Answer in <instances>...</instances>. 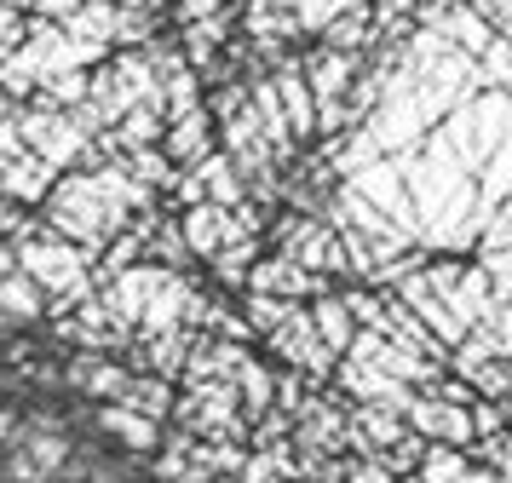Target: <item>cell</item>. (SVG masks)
I'll list each match as a JSON object with an SVG mask.
<instances>
[{
	"label": "cell",
	"mask_w": 512,
	"mask_h": 483,
	"mask_svg": "<svg viewBox=\"0 0 512 483\" xmlns=\"http://www.w3.org/2000/svg\"><path fill=\"white\" fill-rule=\"evenodd\" d=\"M81 6H87V0H29V18H41V23H70Z\"/></svg>",
	"instance_id": "cell-13"
},
{
	"label": "cell",
	"mask_w": 512,
	"mask_h": 483,
	"mask_svg": "<svg viewBox=\"0 0 512 483\" xmlns=\"http://www.w3.org/2000/svg\"><path fill=\"white\" fill-rule=\"evenodd\" d=\"M277 6H288L294 18H300V29H305V41H323L334 23L346 18V12H357L363 0H277Z\"/></svg>",
	"instance_id": "cell-10"
},
{
	"label": "cell",
	"mask_w": 512,
	"mask_h": 483,
	"mask_svg": "<svg viewBox=\"0 0 512 483\" xmlns=\"http://www.w3.org/2000/svg\"><path fill=\"white\" fill-rule=\"evenodd\" d=\"M179 230H185L190 253H196L202 265H213V259L225 253V242H231V230H236V213H231V207H213V202H202V207H185V213H179Z\"/></svg>",
	"instance_id": "cell-6"
},
{
	"label": "cell",
	"mask_w": 512,
	"mask_h": 483,
	"mask_svg": "<svg viewBox=\"0 0 512 483\" xmlns=\"http://www.w3.org/2000/svg\"><path fill=\"white\" fill-rule=\"evenodd\" d=\"M225 6L219 0H173V23L179 29H190V23H208V18H219Z\"/></svg>",
	"instance_id": "cell-12"
},
{
	"label": "cell",
	"mask_w": 512,
	"mask_h": 483,
	"mask_svg": "<svg viewBox=\"0 0 512 483\" xmlns=\"http://www.w3.org/2000/svg\"><path fill=\"white\" fill-rule=\"evenodd\" d=\"M127 409H139V414H150V420L173 426L179 386H173V380H162V374H139V380H133V391H127Z\"/></svg>",
	"instance_id": "cell-9"
},
{
	"label": "cell",
	"mask_w": 512,
	"mask_h": 483,
	"mask_svg": "<svg viewBox=\"0 0 512 483\" xmlns=\"http://www.w3.org/2000/svg\"><path fill=\"white\" fill-rule=\"evenodd\" d=\"M173 426L190 432V437H202V443H248V449H254V420L242 409L236 380H219V386H179Z\"/></svg>",
	"instance_id": "cell-1"
},
{
	"label": "cell",
	"mask_w": 512,
	"mask_h": 483,
	"mask_svg": "<svg viewBox=\"0 0 512 483\" xmlns=\"http://www.w3.org/2000/svg\"><path fill=\"white\" fill-rule=\"evenodd\" d=\"M311 322H317V334H323V345L346 363L351 345H357V334H363V322H357V311L346 305V288H328V294L311 299Z\"/></svg>",
	"instance_id": "cell-7"
},
{
	"label": "cell",
	"mask_w": 512,
	"mask_h": 483,
	"mask_svg": "<svg viewBox=\"0 0 512 483\" xmlns=\"http://www.w3.org/2000/svg\"><path fill=\"white\" fill-rule=\"evenodd\" d=\"M236 391H242V409H248V420H265V414L277 409V363H271V357H248V368H242V374H236Z\"/></svg>",
	"instance_id": "cell-8"
},
{
	"label": "cell",
	"mask_w": 512,
	"mask_h": 483,
	"mask_svg": "<svg viewBox=\"0 0 512 483\" xmlns=\"http://www.w3.org/2000/svg\"><path fill=\"white\" fill-rule=\"evenodd\" d=\"M0 322H6L12 334H35V328L52 322V294L18 265L12 248L0 253Z\"/></svg>",
	"instance_id": "cell-2"
},
{
	"label": "cell",
	"mask_w": 512,
	"mask_h": 483,
	"mask_svg": "<svg viewBox=\"0 0 512 483\" xmlns=\"http://www.w3.org/2000/svg\"><path fill=\"white\" fill-rule=\"evenodd\" d=\"M346 483H397V472L380 455H346Z\"/></svg>",
	"instance_id": "cell-11"
},
{
	"label": "cell",
	"mask_w": 512,
	"mask_h": 483,
	"mask_svg": "<svg viewBox=\"0 0 512 483\" xmlns=\"http://www.w3.org/2000/svg\"><path fill=\"white\" fill-rule=\"evenodd\" d=\"M409 426H415L426 443H449V449H478V426H472V409L466 403H449L438 391H420L415 409H409Z\"/></svg>",
	"instance_id": "cell-3"
},
{
	"label": "cell",
	"mask_w": 512,
	"mask_h": 483,
	"mask_svg": "<svg viewBox=\"0 0 512 483\" xmlns=\"http://www.w3.org/2000/svg\"><path fill=\"white\" fill-rule=\"evenodd\" d=\"M121 6H173V0H121Z\"/></svg>",
	"instance_id": "cell-15"
},
{
	"label": "cell",
	"mask_w": 512,
	"mask_h": 483,
	"mask_svg": "<svg viewBox=\"0 0 512 483\" xmlns=\"http://www.w3.org/2000/svg\"><path fill=\"white\" fill-rule=\"evenodd\" d=\"M495 334H501V345L512 351V299L501 305V317H495Z\"/></svg>",
	"instance_id": "cell-14"
},
{
	"label": "cell",
	"mask_w": 512,
	"mask_h": 483,
	"mask_svg": "<svg viewBox=\"0 0 512 483\" xmlns=\"http://www.w3.org/2000/svg\"><path fill=\"white\" fill-rule=\"evenodd\" d=\"M162 150L173 156V167H179V173H196L208 156H219V121H213L208 104H202V110H190V115H179V121L167 127Z\"/></svg>",
	"instance_id": "cell-4"
},
{
	"label": "cell",
	"mask_w": 512,
	"mask_h": 483,
	"mask_svg": "<svg viewBox=\"0 0 512 483\" xmlns=\"http://www.w3.org/2000/svg\"><path fill=\"white\" fill-rule=\"evenodd\" d=\"M254 357V345H236V340H219V334H202L196 351H190V368H185V386H219V380H236Z\"/></svg>",
	"instance_id": "cell-5"
}]
</instances>
